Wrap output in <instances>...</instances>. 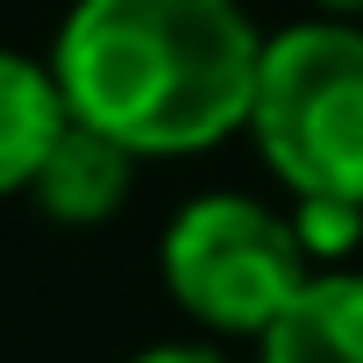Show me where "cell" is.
I'll return each mask as SVG.
<instances>
[{"label": "cell", "instance_id": "8992f818", "mask_svg": "<svg viewBox=\"0 0 363 363\" xmlns=\"http://www.w3.org/2000/svg\"><path fill=\"white\" fill-rule=\"evenodd\" d=\"M65 121H72V100H65L57 72H43L22 50H0V200L29 193V178L43 171Z\"/></svg>", "mask_w": 363, "mask_h": 363}, {"label": "cell", "instance_id": "7a4b0ae2", "mask_svg": "<svg viewBox=\"0 0 363 363\" xmlns=\"http://www.w3.org/2000/svg\"><path fill=\"white\" fill-rule=\"evenodd\" d=\"M250 135L299 200L363 207V29L335 15L271 36Z\"/></svg>", "mask_w": 363, "mask_h": 363}, {"label": "cell", "instance_id": "ba28073f", "mask_svg": "<svg viewBox=\"0 0 363 363\" xmlns=\"http://www.w3.org/2000/svg\"><path fill=\"white\" fill-rule=\"evenodd\" d=\"M135 363H228L221 349H193V342H164V349H143Z\"/></svg>", "mask_w": 363, "mask_h": 363}, {"label": "cell", "instance_id": "277c9868", "mask_svg": "<svg viewBox=\"0 0 363 363\" xmlns=\"http://www.w3.org/2000/svg\"><path fill=\"white\" fill-rule=\"evenodd\" d=\"M128 186H135V150L72 114L65 135L50 143L43 171L29 178V200H36L50 221H65V228H93V221L121 214Z\"/></svg>", "mask_w": 363, "mask_h": 363}, {"label": "cell", "instance_id": "6da1fadb", "mask_svg": "<svg viewBox=\"0 0 363 363\" xmlns=\"http://www.w3.org/2000/svg\"><path fill=\"white\" fill-rule=\"evenodd\" d=\"M50 72L135 157H200L250 128L264 36L235 0H79Z\"/></svg>", "mask_w": 363, "mask_h": 363}, {"label": "cell", "instance_id": "52a82bcc", "mask_svg": "<svg viewBox=\"0 0 363 363\" xmlns=\"http://www.w3.org/2000/svg\"><path fill=\"white\" fill-rule=\"evenodd\" d=\"M292 228H299L306 257H349L363 242V207L356 200H299Z\"/></svg>", "mask_w": 363, "mask_h": 363}, {"label": "cell", "instance_id": "9c48e42d", "mask_svg": "<svg viewBox=\"0 0 363 363\" xmlns=\"http://www.w3.org/2000/svg\"><path fill=\"white\" fill-rule=\"evenodd\" d=\"M320 8H328V15H342V22H356V15H363V0H320Z\"/></svg>", "mask_w": 363, "mask_h": 363}, {"label": "cell", "instance_id": "5b68a950", "mask_svg": "<svg viewBox=\"0 0 363 363\" xmlns=\"http://www.w3.org/2000/svg\"><path fill=\"white\" fill-rule=\"evenodd\" d=\"M257 342L264 363H363V271L306 278V292Z\"/></svg>", "mask_w": 363, "mask_h": 363}, {"label": "cell", "instance_id": "3957f363", "mask_svg": "<svg viewBox=\"0 0 363 363\" xmlns=\"http://www.w3.org/2000/svg\"><path fill=\"white\" fill-rule=\"evenodd\" d=\"M306 264L299 228L242 193H207L164 228V285L214 335H264L306 292Z\"/></svg>", "mask_w": 363, "mask_h": 363}]
</instances>
